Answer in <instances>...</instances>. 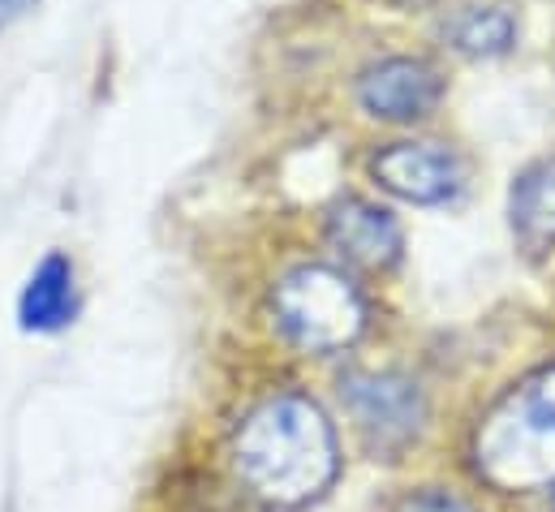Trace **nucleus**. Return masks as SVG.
Wrapping results in <instances>:
<instances>
[{"instance_id":"obj_1","label":"nucleus","mask_w":555,"mask_h":512,"mask_svg":"<svg viewBox=\"0 0 555 512\" xmlns=\"http://www.w3.org/2000/svg\"><path fill=\"white\" fill-rule=\"evenodd\" d=\"M233 491L263 512H301L319 504L345 470L332 413L301 387L263 392L242 409L224 439Z\"/></svg>"},{"instance_id":"obj_2","label":"nucleus","mask_w":555,"mask_h":512,"mask_svg":"<svg viewBox=\"0 0 555 512\" xmlns=\"http://www.w3.org/2000/svg\"><path fill=\"white\" fill-rule=\"evenodd\" d=\"M469 474L491 496L555 487V362L504 387L469 431Z\"/></svg>"},{"instance_id":"obj_3","label":"nucleus","mask_w":555,"mask_h":512,"mask_svg":"<svg viewBox=\"0 0 555 512\" xmlns=\"http://www.w3.org/2000/svg\"><path fill=\"white\" fill-rule=\"evenodd\" d=\"M272 319H276L280 336L297 349V354H345L362 341L366 332V297L362 289L323 263H301L288 267L272 289Z\"/></svg>"},{"instance_id":"obj_4","label":"nucleus","mask_w":555,"mask_h":512,"mask_svg":"<svg viewBox=\"0 0 555 512\" xmlns=\"http://www.w3.org/2000/svg\"><path fill=\"white\" fill-rule=\"evenodd\" d=\"M340 409L375 461H397L426 431L430 405L417 380L401 371H349L340 375Z\"/></svg>"},{"instance_id":"obj_5","label":"nucleus","mask_w":555,"mask_h":512,"mask_svg":"<svg viewBox=\"0 0 555 512\" xmlns=\"http://www.w3.org/2000/svg\"><path fill=\"white\" fill-rule=\"evenodd\" d=\"M439 95H443L439 69L417 56H388L358 78L362 113H371L375 121H388V126H410V121L430 117Z\"/></svg>"},{"instance_id":"obj_6","label":"nucleus","mask_w":555,"mask_h":512,"mask_svg":"<svg viewBox=\"0 0 555 512\" xmlns=\"http://www.w3.org/2000/svg\"><path fill=\"white\" fill-rule=\"evenodd\" d=\"M375 181L405 203H448L461 190V159L439 142H392L371 159Z\"/></svg>"},{"instance_id":"obj_7","label":"nucleus","mask_w":555,"mask_h":512,"mask_svg":"<svg viewBox=\"0 0 555 512\" xmlns=\"http://www.w3.org/2000/svg\"><path fill=\"white\" fill-rule=\"evenodd\" d=\"M327 246L358 271H388L401 258L405 233L392 212L366 199H345L327 216Z\"/></svg>"},{"instance_id":"obj_8","label":"nucleus","mask_w":555,"mask_h":512,"mask_svg":"<svg viewBox=\"0 0 555 512\" xmlns=\"http://www.w3.org/2000/svg\"><path fill=\"white\" fill-rule=\"evenodd\" d=\"M74 310H78L74 263L61 251H52L30 271V280L17 297V323L26 332H61L65 323H74Z\"/></svg>"},{"instance_id":"obj_9","label":"nucleus","mask_w":555,"mask_h":512,"mask_svg":"<svg viewBox=\"0 0 555 512\" xmlns=\"http://www.w3.org/2000/svg\"><path fill=\"white\" fill-rule=\"evenodd\" d=\"M508 216H513V238L526 255L555 251V155L539 159L517 177Z\"/></svg>"},{"instance_id":"obj_10","label":"nucleus","mask_w":555,"mask_h":512,"mask_svg":"<svg viewBox=\"0 0 555 512\" xmlns=\"http://www.w3.org/2000/svg\"><path fill=\"white\" fill-rule=\"evenodd\" d=\"M448 43L461 56H504L517 43V17L504 4H478L452 17Z\"/></svg>"},{"instance_id":"obj_11","label":"nucleus","mask_w":555,"mask_h":512,"mask_svg":"<svg viewBox=\"0 0 555 512\" xmlns=\"http://www.w3.org/2000/svg\"><path fill=\"white\" fill-rule=\"evenodd\" d=\"M388 512H487L478 496L461 491V487H448V483H422L410 487L392 500Z\"/></svg>"},{"instance_id":"obj_12","label":"nucleus","mask_w":555,"mask_h":512,"mask_svg":"<svg viewBox=\"0 0 555 512\" xmlns=\"http://www.w3.org/2000/svg\"><path fill=\"white\" fill-rule=\"evenodd\" d=\"M30 4H39V0H0V26H9L13 17H22Z\"/></svg>"},{"instance_id":"obj_13","label":"nucleus","mask_w":555,"mask_h":512,"mask_svg":"<svg viewBox=\"0 0 555 512\" xmlns=\"http://www.w3.org/2000/svg\"><path fill=\"white\" fill-rule=\"evenodd\" d=\"M401 9H426V4H439V0H397Z\"/></svg>"},{"instance_id":"obj_14","label":"nucleus","mask_w":555,"mask_h":512,"mask_svg":"<svg viewBox=\"0 0 555 512\" xmlns=\"http://www.w3.org/2000/svg\"><path fill=\"white\" fill-rule=\"evenodd\" d=\"M547 512H555V487L547 491Z\"/></svg>"}]
</instances>
